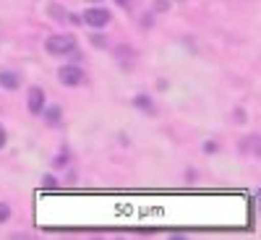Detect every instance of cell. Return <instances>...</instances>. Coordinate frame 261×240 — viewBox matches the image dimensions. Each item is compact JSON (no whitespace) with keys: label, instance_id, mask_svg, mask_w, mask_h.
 <instances>
[{"label":"cell","instance_id":"6da1fadb","mask_svg":"<svg viewBox=\"0 0 261 240\" xmlns=\"http://www.w3.org/2000/svg\"><path fill=\"white\" fill-rule=\"evenodd\" d=\"M45 50H47L50 55H68V52L76 50V39H73L71 34H53V37H47V42H45Z\"/></svg>","mask_w":261,"mask_h":240},{"label":"cell","instance_id":"7a4b0ae2","mask_svg":"<svg viewBox=\"0 0 261 240\" xmlns=\"http://www.w3.org/2000/svg\"><path fill=\"white\" fill-rule=\"evenodd\" d=\"M110 11L107 8H86L84 11V24H89V26H94V29H99V26H107L110 24Z\"/></svg>","mask_w":261,"mask_h":240},{"label":"cell","instance_id":"3957f363","mask_svg":"<svg viewBox=\"0 0 261 240\" xmlns=\"http://www.w3.org/2000/svg\"><path fill=\"white\" fill-rule=\"evenodd\" d=\"M58 78L65 86H81L84 84V71L79 68V65H63V68L58 71Z\"/></svg>","mask_w":261,"mask_h":240},{"label":"cell","instance_id":"277c9868","mask_svg":"<svg viewBox=\"0 0 261 240\" xmlns=\"http://www.w3.org/2000/svg\"><path fill=\"white\" fill-rule=\"evenodd\" d=\"M27 107L32 115H42V110H45V89L42 86H32L27 92Z\"/></svg>","mask_w":261,"mask_h":240},{"label":"cell","instance_id":"5b68a950","mask_svg":"<svg viewBox=\"0 0 261 240\" xmlns=\"http://www.w3.org/2000/svg\"><path fill=\"white\" fill-rule=\"evenodd\" d=\"M18 84H21V78L16 71H0V86L3 89H18Z\"/></svg>","mask_w":261,"mask_h":240},{"label":"cell","instance_id":"8992f818","mask_svg":"<svg viewBox=\"0 0 261 240\" xmlns=\"http://www.w3.org/2000/svg\"><path fill=\"white\" fill-rule=\"evenodd\" d=\"M42 113H45V120H47V125H58L60 123V107L55 104V107H47V110H42Z\"/></svg>","mask_w":261,"mask_h":240},{"label":"cell","instance_id":"52a82bcc","mask_svg":"<svg viewBox=\"0 0 261 240\" xmlns=\"http://www.w3.org/2000/svg\"><path fill=\"white\" fill-rule=\"evenodd\" d=\"M134 104L139 107V110H144V113H149V115H154V104H151V99H149V97L139 94V97L134 99Z\"/></svg>","mask_w":261,"mask_h":240},{"label":"cell","instance_id":"ba28073f","mask_svg":"<svg viewBox=\"0 0 261 240\" xmlns=\"http://www.w3.org/2000/svg\"><path fill=\"white\" fill-rule=\"evenodd\" d=\"M11 220V206L6 201H0V222H8Z\"/></svg>","mask_w":261,"mask_h":240},{"label":"cell","instance_id":"9c48e42d","mask_svg":"<svg viewBox=\"0 0 261 240\" xmlns=\"http://www.w3.org/2000/svg\"><path fill=\"white\" fill-rule=\"evenodd\" d=\"M50 13H53V18H65V8H60V6H50Z\"/></svg>","mask_w":261,"mask_h":240},{"label":"cell","instance_id":"30bf717a","mask_svg":"<svg viewBox=\"0 0 261 240\" xmlns=\"http://www.w3.org/2000/svg\"><path fill=\"white\" fill-rule=\"evenodd\" d=\"M42 185H45V188H55V185H58V180H55L53 175H45V178H42Z\"/></svg>","mask_w":261,"mask_h":240},{"label":"cell","instance_id":"8fae6325","mask_svg":"<svg viewBox=\"0 0 261 240\" xmlns=\"http://www.w3.org/2000/svg\"><path fill=\"white\" fill-rule=\"evenodd\" d=\"M6 141H8V134H6V128H3V125H0V149H3V146H6Z\"/></svg>","mask_w":261,"mask_h":240},{"label":"cell","instance_id":"7c38bea8","mask_svg":"<svg viewBox=\"0 0 261 240\" xmlns=\"http://www.w3.org/2000/svg\"><path fill=\"white\" fill-rule=\"evenodd\" d=\"M65 159H68V157H65V154H58L53 165H55V167H63V165H65Z\"/></svg>","mask_w":261,"mask_h":240},{"label":"cell","instance_id":"4fadbf2b","mask_svg":"<svg viewBox=\"0 0 261 240\" xmlns=\"http://www.w3.org/2000/svg\"><path fill=\"white\" fill-rule=\"evenodd\" d=\"M154 8H157V11H167L170 6H167V0H157V3H154Z\"/></svg>","mask_w":261,"mask_h":240},{"label":"cell","instance_id":"5bb4252c","mask_svg":"<svg viewBox=\"0 0 261 240\" xmlns=\"http://www.w3.org/2000/svg\"><path fill=\"white\" fill-rule=\"evenodd\" d=\"M115 3H118L120 8H130V6H134V0H115Z\"/></svg>","mask_w":261,"mask_h":240},{"label":"cell","instance_id":"9a60e30c","mask_svg":"<svg viewBox=\"0 0 261 240\" xmlns=\"http://www.w3.org/2000/svg\"><path fill=\"white\" fill-rule=\"evenodd\" d=\"M92 42H94V45H97V47H102V45H105V39H102L99 34H92Z\"/></svg>","mask_w":261,"mask_h":240},{"label":"cell","instance_id":"2e32d148","mask_svg":"<svg viewBox=\"0 0 261 240\" xmlns=\"http://www.w3.org/2000/svg\"><path fill=\"white\" fill-rule=\"evenodd\" d=\"M92 3H97V0H92Z\"/></svg>","mask_w":261,"mask_h":240}]
</instances>
